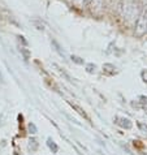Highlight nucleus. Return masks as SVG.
<instances>
[{"instance_id": "f257e3e1", "label": "nucleus", "mask_w": 147, "mask_h": 155, "mask_svg": "<svg viewBox=\"0 0 147 155\" xmlns=\"http://www.w3.org/2000/svg\"><path fill=\"white\" fill-rule=\"evenodd\" d=\"M116 120V124L117 125H120L121 128H125V129H130L133 126V124H132V121L129 120V119H125V117H116L115 119Z\"/></svg>"}, {"instance_id": "423d86ee", "label": "nucleus", "mask_w": 147, "mask_h": 155, "mask_svg": "<svg viewBox=\"0 0 147 155\" xmlns=\"http://www.w3.org/2000/svg\"><path fill=\"white\" fill-rule=\"evenodd\" d=\"M33 25L37 27L38 30H43V29H44V25H43V22L39 21V20H34V21H33Z\"/></svg>"}, {"instance_id": "1a4fd4ad", "label": "nucleus", "mask_w": 147, "mask_h": 155, "mask_svg": "<svg viewBox=\"0 0 147 155\" xmlns=\"http://www.w3.org/2000/svg\"><path fill=\"white\" fill-rule=\"evenodd\" d=\"M72 106H73V104H72ZM73 108H74V110H77V111H78V113H79V115H82L83 117L89 119V117H87V115H86V113H85V112H83V111H82V108H81V107H78V106H73Z\"/></svg>"}, {"instance_id": "f8f14e48", "label": "nucleus", "mask_w": 147, "mask_h": 155, "mask_svg": "<svg viewBox=\"0 0 147 155\" xmlns=\"http://www.w3.org/2000/svg\"><path fill=\"white\" fill-rule=\"evenodd\" d=\"M142 78H143V81H147V72H142Z\"/></svg>"}, {"instance_id": "ddd939ff", "label": "nucleus", "mask_w": 147, "mask_h": 155, "mask_svg": "<svg viewBox=\"0 0 147 155\" xmlns=\"http://www.w3.org/2000/svg\"><path fill=\"white\" fill-rule=\"evenodd\" d=\"M139 128L142 130H147V125H143V124H139Z\"/></svg>"}, {"instance_id": "39448f33", "label": "nucleus", "mask_w": 147, "mask_h": 155, "mask_svg": "<svg viewBox=\"0 0 147 155\" xmlns=\"http://www.w3.org/2000/svg\"><path fill=\"white\" fill-rule=\"evenodd\" d=\"M21 54L23 55V59H25V60H29L30 59V51L27 48H25V47H21Z\"/></svg>"}, {"instance_id": "9b49d317", "label": "nucleus", "mask_w": 147, "mask_h": 155, "mask_svg": "<svg viewBox=\"0 0 147 155\" xmlns=\"http://www.w3.org/2000/svg\"><path fill=\"white\" fill-rule=\"evenodd\" d=\"M29 132L30 133H37V126H35V124H33V122L29 124Z\"/></svg>"}, {"instance_id": "20e7f679", "label": "nucleus", "mask_w": 147, "mask_h": 155, "mask_svg": "<svg viewBox=\"0 0 147 155\" xmlns=\"http://www.w3.org/2000/svg\"><path fill=\"white\" fill-rule=\"evenodd\" d=\"M29 149L31 150V151H35V150L38 149V142L35 138H31V140L29 141Z\"/></svg>"}, {"instance_id": "0eeeda50", "label": "nucleus", "mask_w": 147, "mask_h": 155, "mask_svg": "<svg viewBox=\"0 0 147 155\" xmlns=\"http://www.w3.org/2000/svg\"><path fill=\"white\" fill-rule=\"evenodd\" d=\"M55 67H56V68H57V70H59V72H60L61 74H63V76H64L66 79H68V81H72V77H70L69 76V74L68 73H66V72H64V70H63V69H60V68H59V67L57 65H55Z\"/></svg>"}, {"instance_id": "f03ea898", "label": "nucleus", "mask_w": 147, "mask_h": 155, "mask_svg": "<svg viewBox=\"0 0 147 155\" xmlns=\"http://www.w3.org/2000/svg\"><path fill=\"white\" fill-rule=\"evenodd\" d=\"M103 70H104V73L112 76V74L116 73V67L112 65V64H104L103 65Z\"/></svg>"}, {"instance_id": "6e6552de", "label": "nucleus", "mask_w": 147, "mask_h": 155, "mask_svg": "<svg viewBox=\"0 0 147 155\" xmlns=\"http://www.w3.org/2000/svg\"><path fill=\"white\" fill-rule=\"evenodd\" d=\"M70 59H72V61H74L75 64H79V65H81V64H83V59L78 57V56H74V55H73V56L70 57Z\"/></svg>"}, {"instance_id": "9d476101", "label": "nucleus", "mask_w": 147, "mask_h": 155, "mask_svg": "<svg viewBox=\"0 0 147 155\" xmlns=\"http://www.w3.org/2000/svg\"><path fill=\"white\" fill-rule=\"evenodd\" d=\"M95 68H96V67H95V64H87V67H86V70L89 73H93L94 70H95Z\"/></svg>"}, {"instance_id": "7ed1b4c3", "label": "nucleus", "mask_w": 147, "mask_h": 155, "mask_svg": "<svg viewBox=\"0 0 147 155\" xmlns=\"http://www.w3.org/2000/svg\"><path fill=\"white\" fill-rule=\"evenodd\" d=\"M47 145H48V147L52 150V153H57V150H59V147H57V145L55 144V142L51 140V138H48V141H47Z\"/></svg>"}]
</instances>
